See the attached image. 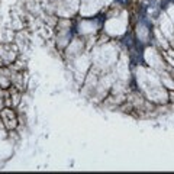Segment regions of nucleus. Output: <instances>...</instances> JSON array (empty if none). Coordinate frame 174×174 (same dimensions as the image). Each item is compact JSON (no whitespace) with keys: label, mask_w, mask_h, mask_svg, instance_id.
Masks as SVG:
<instances>
[{"label":"nucleus","mask_w":174,"mask_h":174,"mask_svg":"<svg viewBox=\"0 0 174 174\" xmlns=\"http://www.w3.org/2000/svg\"><path fill=\"white\" fill-rule=\"evenodd\" d=\"M124 44L129 48V50H132V47H133V38H132V35L131 33H128V35H125V38H124Z\"/></svg>","instance_id":"obj_1"},{"label":"nucleus","mask_w":174,"mask_h":174,"mask_svg":"<svg viewBox=\"0 0 174 174\" xmlns=\"http://www.w3.org/2000/svg\"><path fill=\"white\" fill-rule=\"evenodd\" d=\"M116 2H119V3H122V5H125V3H126V0H116Z\"/></svg>","instance_id":"obj_2"}]
</instances>
